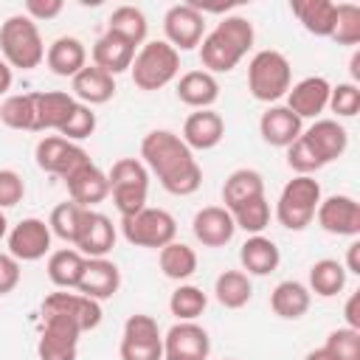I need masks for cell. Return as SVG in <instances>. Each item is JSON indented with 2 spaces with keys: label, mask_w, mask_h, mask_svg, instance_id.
<instances>
[{
  "label": "cell",
  "mask_w": 360,
  "mask_h": 360,
  "mask_svg": "<svg viewBox=\"0 0 360 360\" xmlns=\"http://www.w3.org/2000/svg\"><path fill=\"white\" fill-rule=\"evenodd\" d=\"M93 129H96V112H93V107L76 101V107H73V112L68 115V121L62 124L59 135H62L65 141H73V143H76V141L90 138Z\"/></svg>",
  "instance_id": "cell-44"
},
{
  "label": "cell",
  "mask_w": 360,
  "mask_h": 360,
  "mask_svg": "<svg viewBox=\"0 0 360 360\" xmlns=\"http://www.w3.org/2000/svg\"><path fill=\"white\" fill-rule=\"evenodd\" d=\"M191 231L197 236L200 245L205 248H222L233 239L236 233V225H233V217L225 205H205L194 214L191 219Z\"/></svg>",
  "instance_id": "cell-17"
},
{
  "label": "cell",
  "mask_w": 360,
  "mask_h": 360,
  "mask_svg": "<svg viewBox=\"0 0 360 360\" xmlns=\"http://www.w3.org/2000/svg\"><path fill=\"white\" fill-rule=\"evenodd\" d=\"M262 194H264V180H262V174L256 169H236L222 183V202H225L228 211H233L242 202L256 200Z\"/></svg>",
  "instance_id": "cell-31"
},
{
  "label": "cell",
  "mask_w": 360,
  "mask_h": 360,
  "mask_svg": "<svg viewBox=\"0 0 360 360\" xmlns=\"http://www.w3.org/2000/svg\"><path fill=\"white\" fill-rule=\"evenodd\" d=\"M304 360H332V357H329V354L323 352V346H321V349H312V352H309Z\"/></svg>",
  "instance_id": "cell-56"
},
{
  "label": "cell",
  "mask_w": 360,
  "mask_h": 360,
  "mask_svg": "<svg viewBox=\"0 0 360 360\" xmlns=\"http://www.w3.org/2000/svg\"><path fill=\"white\" fill-rule=\"evenodd\" d=\"M25 197V183L14 169H0V211L17 205Z\"/></svg>",
  "instance_id": "cell-48"
},
{
  "label": "cell",
  "mask_w": 360,
  "mask_h": 360,
  "mask_svg": "<svg viewBox=\"0 0 360 360\" xmlns=\"http://www.w3.org/2000/svg\"><path fill=\"white\" fill-rule=\"evenodd\" d=\"M82 214H84V208L76 205L73 200H70V202H59V205L51 211V217H48L51 233L73 245V242H76V233H79V225H82Z\"/></svg>",
  "instance_id": "cell-41"
},
{
  "label": "cell",
  "mask_w": 360,
  "mask_h": 360,
  "mask_svg": "<svg viewBox=\"0 0 360 360\" xmlns=\"http://www.w3.org/2000/svg\"><path fill=\"white\" fill-rule=\"evenodd\" d=\"M132 59H135V45H129L124 37H118L112 31L101 34L93 45V65L107 70L110 76H118V73L129 70Z\"/></svg>",
  "instance_id": "cell-25"
},
{
  "label": "cell",
  "mask_w": 360,
  "mask_h": 360,
  "mask_svg": "<svg viewBox=\"0 0 360 360\" xmlns=\"http://www.w3.org/2000/svg\"><path fill=\"white\" fill-rule=\"evenodd\" d=\"M34 93H17V96H8L3 104H0V121L11 129H28L34 132Z\"/></svg>",
  "instance_id": "cell-38"
},
{
  "label": "cell",
  "mask_w": 360,
  "mask_h": 360,
  "mask_svg": "<svg viewBox=\"0 0 360 360\" xmlns=\"http://www.w3.org/2000/svg\"><path fill=\"white\" fill-rule=\"evenodd\" d=\"M301 135L312 146V152L318 155V160L323 166L338 160V158H343V152L349 149V132L335 118H315V124Z\"/></svg>",
  "instance_id": "cell-19"
},
{
  "label": "cell",
  "mask_w": 360,
  "mask_h": 360,
  "mask_svg": "<svg viewBox=\"0 0 360 360\" xmlns=\"http://www.w3.org/2000/svg\"><path fill=\"white\" fill-rule=\"evenodd\" d=\"M177 98L194 110H211L219 98V82L208 70H188L177 79Z\"/></svg>",
  "instance_id": "cell-28"
},
{
  "label": "cell",
  "mask_w": 360,
  "mask_h": 360,
  "mask_svg": "<svg viewBox=\"0 0 360 360\" xmlns=\"http://www.w3.org/2000/svg\"><path fill=\"white\" fill-rule=\"evenodd\" d=\"M42 315H65L82 332H87L101 323V304L82 292H51L42 301Z\"/></svg>",
  "instance_id": "cell-16"
},
{
  "label": "cell",
  "mask_w": 360,
  "mask_h": 360,
  "mask_svg": "<svg viewBox=\"0 0 360 360\" xmlns=\"http://www.w3.org/2000/svg\"><path fill=\"white\" fill-rule=\"evenodd\" d=\"M321 183L312 174H295L278 194L276 202V219L287 231H304L318 211L321 202Z\"/></svg>",
  "instance_id": "cell-6"
},
{
  "label": "cell",
  "mask_w": 360,
  "mask_h": 360,
  "mask_svg": "<svg viewBox=\"0 0 360 360\" xmlns=\"http://www.w3.org/2000/svg\"><path fill=\"white\" fill-rule=\"evenodd\" d=\"M231 217H233V225H236V228H242L245 233L256 236V233H262V231L270 225V202H267V197L262 194V197L248 200V202H242L239 208H233Z\"/></svg>",
  "instance_id": "cell-40"
},
{
  "label": "cell",
  "mask_w": 360,
  "mask_h": 360,
  "mask_svg": "<svg viewBox=\"0 0 360 360\" xmlns=\"http://www.w3.org/2000/svg\"><path fill=\"white\" fill-rule=\"evenodd\" d=\"M76 98L65 90H48V93H34V132H45V129H62V124L68 121V115L73 112Z\"/></svg>",
  "instance_id": "cell-24"
},
{
  "label": "cell",
  "mask_w": 360,
  "mask_h": 360,
  "mask_svg": "<svg viewBox=\"0 0 360 360\" xmlns=\"http://www.w3.org/2000/svg\"><path fill=\"white\" fill-rule=\"evenodd\" d=\"M20 284V262L8 253H0V295H8Z\"/></svg>",
  "instance_id": "cell-50"
},
{
  "label": "cell",
  "mask_w": 360,
  "mask_h": 360,
  "mask_svg": "<svg viewBox=\"0 0 360 360\" xmlns=\"http://www.w3.org/2000/svg\"><path fill=\"white\" fill-rule=\"evenodd\" d=\"M323 352L332 360H360V332L349 326L332 329L323 343Z\"/></svg>",
  "instance_id": "cell-43"
},
{
  "label": "cell",
  "mask_w": 360,
  "mask_h": 360,
  "mask_svg": "<svg viewBox=\"0 0 360 360\" xmlns=\"http://www.w3.org/2000/svg\"><path fill=\"white\" fill-rule=\"evenodd\" d=\"M253 39H256V31H253V22L248 17H239V14H231V17H222L214 31H208L200 42V62L202 68L214 76V73H231L242 56L253 48Z\"/></svg>",
  "instance_id": "cell-2"
},
{
  "label": "cell",
  "mask_w": 360,
  "mask_h": 360,
  "mask_svg": "<svg viewBox=\"0 0 360 360\" xmlns=\"http://www.w3.org/2000/svg\"><path fill=\"white\" fill-rule=\"evenodd\" d=\"M346 273L360 276V242H357V239H354V242L349 245V250H346Z\"/></svg>",
  "instance_id": "cell-53"
},
{
  "label": "cell",
  "mask_w": 360,
  "mask_h": 360,
  "mask_svg": "<svg viewBox=\"0 0 360 360\" xmlns=\"http://www.w3.org/2000/svg\"><path fill=\"white\" fill-rule=\"evenodd\" d=\"M73 98H79L82 104L93 107V104H104L115 96V76H110L107 70L96 68V65H84L76 76H73Z\"/></svg>",
  "instance_id": "cell-26"
},
{
  "label": "cell",
  "mask_w": 360,
  "mask_h": 360,
  "mask_svg": "<svg viewBox=\"0 0 360 360\" xmlns=\"http://www.w3.org/2000/svg\"><path fill=\"white\" fill-rule=\"evenodd\" d=\"M158 262H160L163 276L172 278V281H186L197 270V253H194V248H188L186 242H177V239L169 242L166 248H160Z\"/></svg>",
  "instance_id": "cell-36"
},
{
  "label": "cell",
  "mask_w": 360,
  "mask_h": 360,
  "mask_svg": "<svg viewBox=\"0 0 360 360\" xmlns=\"http://www.w3.org/2000/svg\"><path fill=\"white\" fill-rule=\"evenodd\" d=\"M163 31H166V42L177 53L180 51H191L205 37V14L194 3H177V6H172L166 11Z\"/></svg>",
  "instance_id": "cell-11"
},
{
  "label": "cell",
  "mask_w": 360,
  "mask_h": 360,
  "mask_svg": "<svg viewBox=\"0 0 360 360\" xmlns=\"http://www.w3.org/2000/svg\"><path fill=\"white\" fill-rule=\"evenodd\" d=\"M335 11H338V3L332 0H295L292 3V14L315 37H332Z\"/></svg>",
  "instance_id": "cell-32"
},
{
  "label": "cell",
  "mask_w": 360,
  "mask_h": 360,
  "mask_svg": "<svg viewBox=\"0 0 360 360\" xmlns=\"http://www.w3.org/2000/svg\"><path fill=\"white\" fill-rule=\"evenodd\" d=\"M163 360H174V357H163Z\"/></svg>",
  "instance_id": "cell-58"
},
{
  "label": "cell",
  "mask_w": 360,
  "mask_h": 360,
  "mask_svg": "<svg viewBox=\"0 0 360 360\" xmlns=\"http://www.w3.org/2000/svg\"><path fill=\"white\" fill-rule=\"evenodd\" d=\"M45 65L56 76H76L87 65V48L76 37H56L45 51Z\"/></svg>",
  "instance_id": "cell-27"
},
{
  "label": "cell",
  "mask_w": 360,
  "mask_h": 360,
  "mask_svg": "<svg viewBox=\"0 0 360 360\" xmlns=\"http://www.w3.org/2000/svg\"><path fill=\"white\" fill-rule=\"evenodd\" d=\"M343 315H346V326L360 332V292H352L349 295V301L343 307Z\"/></svg>",
  "instance_id": "cell-52"
},
{
  "label": "cell",
  "mask_w": 360,
  "mask_h": 360,
  "mask_svg": "<svg viewBox=\"0 0 360 360\" xmlns=\"http://www.w3.org/2000/svg\"><path fill=\"white\" fill-rule=\"evenodd\" d=\"M0 53L8 68L34 70L45 59V45L39 37V28L25 14H11L0 25Z\"/></svg>",
  "instance_id": "cell-3"
},
{
  "label": "cell",
  "mask_w": 360,
  "mask_h": 360,
  "mask_svg": "<svg viewBox=\"0 0 360 360\" xmlns=\"http://www.w3.org/2000/svg\"><path fill=\"white\" fill-rule=\"evenodd\" d=\"M292 87V68L281 51H259L248 65V90L256 101H278Z\"/></svg>",
  "instance_id": "cell-5"
},
{
  "label": "cell",
  "mask_w": 360,
  "mask_h": 360,
  "mask_svg": "<svg viewBox=\"0 0 360 360\" xmlns=\"http://www.w3.org/2000/svg\"><path fill=\"white\" fill-rule=\"evenodd\" d=\"M112 245H115V225H112V219L107 214H101V211L84 208L73 248L82 256H87V259H104L112 250Z\"/></svg>",
  "instance_id": "cell-14"
},
{
  "label": "cell",
  "mask_w": 360,
  "mask_h": 360,
  "mask_svg": "<svg viewBox=\"0 0 360 360\" xmlns=\"http://www.w3.org/2000/svg\"><path fill=\"white\" fill-rule=\"evenodd\" d=\"M87 256H82L76 248H62L48 256V278L62 290H76Z\"/></svg>",
  "instance_id": "cell-33"
},
{
  "label": "cell",
  "mask_w": 360,
  "mask_h": 360,
  "mask_svg": "<svg viewBox=\"0 0 360 360\" xmlns=\"http://www.w3.org/2000/svg\"><path fill=\"white\" fill-rule=\"evenodd\" d=\"M205 307H208V295L194 284H180L169 298V309L177 321H194L205 312Z\"/></svg>",
  "instance_id": "cell-39"
},
{
  "label": "cell",
  "mask_w": 360,
  "mask_h": 360,
  "mask_svg": "<svg viewBox=\"0 0 360 360\" xmlns=\"http://www.w3.org/2000/svg\"><path fill=\"white\" fill-rule=\"evenodd\" d=\"M121 231L124 239L135 248H166L169 242H174L177 236V222L169 211L163 208H141L132 217H121Z\"/></svg>",
  "instance_id": "cell-8"
},
{
  "label": "cell",
  "mask_w": 360,
  "mask_h": 360,
  "mask_svg": "<svg viewBox=\"0 0 360 360\" xmlns=\"http://www.w3.org/2000/svg\"><path fill=\"white\" fill-rule=\"evenodd\" d=\"M329 110L335 115H340V118L357 115V110H360V90H357V84H352V82L335 84L329 90Z\"/></svg>",
  "instance_id": "cell-46"
},
{
  "label": "cell",
  "mask_w": 360,
  "mask_h": 360,
  "mask_svg": "<svg viewBox=\"0 0 360 360\" xmlns=\"http://www.w3.org/2000/svg\"><path fill=\"white\" fill-rule=\"evenodd\" d=\"M129 73H132L135 87H141V90H160V87H166L169 82L177 79V73H180V53L166 39L143 42L135 51Z\"/></svg>",
  "instance_id": "cell-4"
},
{
  "label": "cell",
  "mask_w": 360,
  "mask_h": 360,
  "mask_svg": "<svg viewBox=\"0 0 360 360\" xmlns=\"http://www.w3.org/2000/svg\"><path fill=\"white\" fill-rule=\"evenodd\" d=\"M329 90L332 84L323 76H307L295 82L287 90V107L304 121V118H318L329 107Z\"/></svg>",
  "instance_id": "cell-18"
},
{
  "label": "cell",
  "mask_w": 360,
  "mask_h": 360,
  "mask_svg": "<svg viewBox=\"0 0 360 360\" xmlns=\"http://www.w3.org/2000/svg\"><path fill=\"white\" fill-rule=\"evenodd\" d=\"M51 228L39 217H25L8 231V256L17 262H37L51 250Z\"/></svg>",
  "instance_id": "cell-12"
},
{
  "label": "cell",
  "mask_w": 360,
  "mask_h": 360,
  "mask_svg": "<svg viewBox=\"0 0 360 360\" xmlns=\"http://www.w3.org/2000/svg\"><path fill=\"white\" fill-rule=\"evenodd\" d=\"M8 236V219H6V214L0 211V239H6Z\"/></svg>",
  "instance_id": "cell-57"
},
{
  "label": "cell",
  "mask_w": 360,
  "mask_h": 360,
  "mask_svg": "<svg viewBox=\"0 0 360 360\" xmlns=\"http://www.w3.org/2000/svg\"><path fill=\"white\" fill-rule=\"evenodd\" d=\"M214 295L225 309H242L253 295L250 276L245 270H222L214 281Z\"/></svg>",
  "instance_id": "cell-34"
},
{
  "label": "cell",
  "mask_w": 360,
  "mask_h": 360,
  "mask_svg": "<svg viewBox=\"0 0 360 360\" xmlns=\"http://www.w3.org/2000/svg\"><path fill=\"white\" fill-rule=\"evenodd\" d=\"M239 262H242V270H248V276H267L278 267L281 253H278V245L273 239L256 233V236H248L242 242Z\"/></svg>",
  "instance_id": "cell-29"
},
{
  "label": "cell",
  "mask_w": 360,
  "mask_h": 360,
  "mask_svg": "<svg viewBox=\"0 0 360 360\" xmlns=\"http://www.w3.org/2000/svg\"><path fill=\"white\" fill-rule=\"evenodd\" d=\"M309 304H312L309 287L301 284V281H292V278L276 284V290L270 292V309H273L278 318H284V321H298V318H304L307 309H309Z\"/></svg>",
  "instance_id": "cell-30"
},
{
  "label": "cell",
  "mask_w": 360,
  "mask_h": 360,
  "mask_svg": "<svg viewBox=\"0 0 360 360\" xmlns=\"http://www.w3.org/2000/svg\"><path fill=\"white\" fill-rule=\"evenodd\" d=\"M82 329L65 315H42V335L37 343L39 360H76Z\"/></svg>",
  "instance_id": "cell-10"
},
{
  "label": "cell",
  "mask_w": 360,
  "mask_h": 360,
  "mask_svg": "<svg viewBox=\"0 0 360 360\" xmlns=\"http://www.w3.org/2000/svg\"><path fill=\"white\" fill-rule=\"evenodd\" d=\"M287 166L292 169V172H298V174H312V172H318L323 163L318 160V155L312 152V146L304 141V135L301 138H295L290 146H287Z\"/></svg>",
  "instance_id": "cell-47"
},
{
  "label": "cell",
  "mask_w": 360,
  "mask_h": 360,
  "mask_svg": "<svg viewBox=\"0 0 360 360\" xmlns=\"http://www.w3.org/2000/svg\"><path fill=\"white\" fill-rule=\"evenodd\" d=\"M315 219L326 233L357 236L360 233V202L349 194H332L318 202Z\"/></svg>",
  "instance_id": "cell-13"
},
{
  "label": "cell",
  "mask_w": 360,
  "mask_h": 360,
  "mask_svg": "<svg viewBox=\"0 0 360 360\" xmlns=\"http://www.w3.org/2000/svg\"><path fill=\"white\" fill-rule=\"evenodd\" d=\"M62 0H25V17L37 20H53L62 11Z\"/></svg>",
  "instance_id": "cell-51"
},
{
  "label": "cell",
  "mask_w": 360,
  "mask_h": 360,
  "mask_svg": "<svg viewBox=\"0 0 360 360\" xmlns=\"http://www.w3.org/2000/svg\"><path fill=\"white\" fill-rule=\"evenodd\" d=\"M118 287H121V270L110 259H87L82 278L76 284V290L93 301L112 298L118 292Z\"/></svg>",
  "instance_id": "cell-21"
},
{
  "label": "cell",
  "mask_w": 360,
  "mask_h": 360,
  "mask_svg": "<svg viewBox=\"0 0 360 360\" xmlns=\"http://www.w3.org/2000/svg\"><path fill=\"white\" fill-rule=\"evenodd\" d=\"M349 68H352V84H354V82L360 79V51H354V53H352Z\"/></svg>",
  "instance_id": "cell-55"
},
{
  "label": "cell",
  "mask_w": 360,
  "mask_h": 360,
  "mask_svg": "<svg viewBox=\"0 0 360 360\" xmlns=\"http://www.w3.org/2000/svg\"><path fill=\"white\" fill-rule=\"evenodd\" d=\"M65 186H68L70 200L76 205H82V208H93V205H98L110 194V180H107V174L93 160L84 163L79 172H73L65 180Z\"/></svg>",
  "instance_id": "cell-23"
},
{
  "label": "cell",
  "mask_w": 360,
  "mask_h": 360,
  "mask_svg": "<svg viewBox=\"0 0 360 360\" xmlns=\"http://www.w3.org/2000/svg\"><path fill=\"white\" fill-rule=\"evenodd\" d=\"M183 143L194 152H205V149H214L222 138H225V121L219 112L214 110H194L186 121H183Z\"/></svg>",
  "instance_id": "cell-22"
},
{
  "label": "cell",
  "mask_w": 360,
  "mask_h": 360,
  "mask_svg": "<svg viewBox=\"0 0 360 360\" xmlns=\"http://www.w3.org/2000/svg\"><path fill=\"white\" fill-rule=\"evenodd\" d=\"M332 39L338 45H357L360 42V6H354V3H338Z\"/></svg>",
  "instance_id": "cell-42"
},
{
  "label": "cell",
  "mask_w": 360,
  "mask_h": 360,
  "mask_svg": "<svg viewBox=\"0 0 360 360\" xmlns=\"http://www.w3.org/2000/svg\"><path fill=\"white\" fill-rule=\"evenodd\" d=\"M118 354H121V360H163V340H158V343H129V340H121Z\"/></svg>",
  "instance_id": "cell-49"
},
{
  "label": "cell",
  "mask_w": 360,
  "mask_h": 360,
  "mask_svg": "<svg viewBox=\"0 0 360 360\" xmlns=\"http://www.w3.org/2000/svg\"><path fill=\"white\" fill-rule=\"evenodd\" d=\"M37 166L48 174H56L62 180H68L73 172H79L84 163H90V155L73 143V141H65L62 135H45L39 143H37Z\"/></svg>",
  "instance_id": "cell-9"
},
{
  "label": "cell",
  "mask_w": 360,
  "mask_h": 360,
  "mask_svg": "<svg viewBox=\"0 0 360 360\" xmlns=\"http://www.w3.org/2000/svg\"><path fill=\"white\" fill-rule=\"evenodd\" d=\"M121 340H129V343H158V340H163V335H160V326H158V321L152 315L135 312V315L127 318Z\"/></svg>",
  "instance_id": "cell-45"
},
{
  "label": "cell",
  "mask_w": 360,
  "mask_h": 360,
  "mask_svg": "<svg viewBox=\"0 0 360 360\" xmlns=\"http://www.w3.org/2000/svg\"><path fill=\"white\" fill-rule=\"evenodd\" d=\"M141 158H143L141 163L174 197H188L202 183V169H200L194 152L172 129L146 132L143 141H141Z\"/></svg>",
  "instance_id": "cell-1"
},
{
  "label": "cell",
  "mask_w": 360,
  "mask_h": 360,
  "mask_svg": "<svg viewBox=\"0 0 360 360\" xmlns=\"http://www.w3.org/2000/svg\"><path fill=\"white\" fill-rule=\"evenodd\" d=\"M259 132H262L264 143L287 149L295 138H301L304 121H301L287 104H273V107H267V110L262 112V118H259Z\"/></svg>",
  "instance_id": "cell-20"
},
{
  "label": "cell",
  "mask_w": 360,
  "mask_h": 360,
  "mask_svg": "<svg viewBox=\"0 0 360 360\" xmlns=\"http://www.w3.org/2000/svg\"><path fill=\"white\" fill-rule=\"evenodd\" d=\"M110 194L121 217H132L141 208H146L149 194V169L138 158H121L112 163L110 174Z\"/></svg>",
  "instance_id": "cell-7"
},
{
  "label": "cell",
  "mask_w": 360,
  "mask_h": 360,
  "mask_svg": "<svg viewBox=\"0 0 360 360\" xmlns=\"http://www.w3.org/2000/svg\"><path fill=\"white\" fill-rule=\"evenodd\" d=\"M346 287V267L338 259H318L309 267V292L332 298Z\"/></svg>",
  "instance_id": "cell-37"
},
{
  "label": "cell",
  "mask_w": 360,
  "mask_h": 360,
  "mask_svg": "<svg viewBox=\"0 0 360 360\" xmlns=\"http://www.w3.org/2000/svg\"><path fill=\"white\" fill-rule=\"evenodd\" d=\"M107 31L124 37L129 45L138 48V45L146 42L149 22H146V14L138 6H118V8H112V14L107 20Z\"/></svg>",
  "instance_id": "cell-35"
},
{
  "label": "cell",
  "mask_w": 360,
  "mask_h": 360,
  "mask_svg": "<svg viewBox=\"0 0 360 360\" xmlns=\"http://www.w3.org/2000/svg\"><path fill=\"white\" fill-rule=\"evenodd\" d=\"M225 360H233V357H225Z\"/></svg>",
  "instance_id": "cell-59"
},
{
  "label": "cell",
  "mask_w": 360,
  "mask_h": 360,
  "mask_svg": "<svg viewBox=\"0 0 360 360\" xmlns=\"http://www.w3.org/2000/svg\"><path fill=\"white\" fill-rule=\"evenodd\" d=\"M11 82H14V73H11V68L6 65V59L0 56V96H6V93L11 90Z\"/></svg>",
  "instance_id": "cell-54"
},
{
  "label": "cell",
  "mask_w": 360,
  "mask_h": 360,
  "mask_svg": "<svg viewBox=\"0 0 360 360\" xmlns=\"http://www.w3.org/2000/svg\"><path fill=\"white\" fill-rule=\"evenodd\" d=\"M208 352H211V338L194 321H177L163 335V357H174V360H205Z\"/></svg>",
  "instance_id": "cell-15"
}]
</instances>
